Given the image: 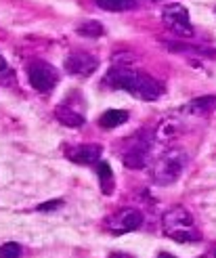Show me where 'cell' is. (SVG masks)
<instances>
[{
    "label": "cell",
    "mask_w": 216,
    "mask_h": 258,
    "mask_svg": "<svg viewBox=\"0 0 216 258\" xmlns=\"http://www.w3.org/2000/svg\"><path fill=\"white\" fill-rule=\"evenodd\" d=\"M107 84L113 88H122L126 93H130L143 101H156L162 97L164 93V86L160 80L151 78V76L132 70V68H126V66H118L113 68L107 74Z\"/></svg>",
    "instance_id": "1"
},
{
    "label": "cell",
    "mask_w": 216,
    "mask_h": 258,
    "mask_svg": "<svg viewBox=\"0 0 216 258\" xmlns=\"http://www.w3.org/2000/svg\"><path fill=\"white\" fill-rule=\"evenodd\" d=\"M183 168H185V153L179 149H170L158 158L154 168H151V176H154L158 185H170L181 176Z\"/></svg>",
    "instance_id": "2"
},
{
    "label": "cell",
    "mask_w": 216,
    "mask_h": 258,
    "mask_svg": "<svg viewBox=\"0 0 216 258\" xmlns=\"http://www.w3.org/2000/svg\"><path fill=\"white\" fill-rule=\"evenodd\" d=\"M162 19L174 34H179L183 38L193 36V25H191V21H189V11L183 5H179V3L168 5L162 13Z\"/></svg>",
    "instance_id": "3"
},
{
    "label": "cell",
    "mask_w": 216,
    "mask_h": 258,
    "mask_svg": "<svg viewBox=\"0 0 216 258\" xmlns=\"http://www.w3.org/2000/svg\"><path fill=\"white\" fill-rule=\"evenodd\" d=\"M28 78H30V84L40 90V93H48L50 88H55L59 76H57V70L50 66L46 61H32L30 68H28Z\"/></svg>",
    "instance_id": "4"
},
{
    "label": "cell",
    "mask_w": 216,
    "mask_h": 258,
    "mask_svg": "<svg viewBox=\"0 0 216 258\" xmlns=\"http://www.w3.org/2000/svg\"><path fill=\"white\" fill-rule=\"evenodd\" d=\"M147 158H149V141L143 135L132 137L122 151V162L126 164V168L141 170L145 168Z\"/></svg>",
    "instance_id": "5"
},
{
    "label": "cell",
    "mask_w": 216,
    "mask_h": 258,
    "mask_svg": "<svg viewBox=\"0 0 216 258\" xmlns=\"http://www.w3.org/2000/svg\"><path fill=\"white\" fill-rule=\"evenodd\" d=\"M143 225V214L134 208H124L111 218V229L116 233H126V231H134Z\"/></svg>",
    "instance_id": "6"
},
{
    "label": "cell",
    "mask_w": 216,
    "mask_h": 258,
    "mask_svg": "<svg viewBox=\"0 0 216 258\" xmlns=\"http://www.w3.org/2000/svg\"><path fill=\"white\" fill-rule=\"evenodd\" d=\"M65 70L74 76H91L97 70V59L88 53H71L65 59Z\"/></svg>",
    "instance_id": "7"
},
{
    "label": "cell",
    "mask_w": 216,
    "mask_h": 258,
    "mask_svg": "<svg viewBox=\"0 0 216 258\" xmlns=\"http://www.w3.org/2000/svg\"><path fill=\"white\" fill-rule=\"evenodd\" d=\"M101 153H103V147L91 143V145L71 147V149L65 151V156H67L74 164L84 166V164H95V162H99V160H101Z\"/></svg>",
    "instance_id": "8"
},
{
    "label": "cell",
    "mask_w": 216,
    "mask_h": 258,
    "mask_svg": "<svg viewBox=\"0 0 216 258\" xmlns=\"http://www.w3.org/2000/svg\"><path fill=\"white\" fill-rule=\"evenodd\" d=\"M187 227H193V216L185 208H181V206H174V208L168 210L166 216H164V229H166L168 235L179 229H187Z\"/></svg>",
    "instance_id": "9"
},
{
    "label": "cell",
    "mask_w": 216,
    "mask_h": 258,
    "mask_svg": "<svg viewBox=\"0 0 216 258\" xmlns=\"http://www.w3.org/2000/svg\"><path fill=\"white\" fill-rule=\"evenodd\" d=\"M214 109H216V97L208 95V97H197L193 101H189L187 105H183L181 111L187 113V115H206Z\"/></svg>",
    "instance_id": "10"
},
{
    "label": "cell",
    "mask_w": 216,
    "mask_h": 258,
    "mask_svg": "<svg viewBox=\"0 0 216 258\" xmlns=\"http://www.w3.org/2000/svg\"><path fill=\"white\" fill-rule=\"evenodd\" d=\"M55 118H57L63 126H69V128H78V126L84 124L82 113L74 111V109H69V107H65V105H61V107L55 109Z\"/></svg>",
    "instance_id": "11"
},
{
    "label": "cell",
    "mask_w": 216,
    "mask_h": 258,
    "mask_svg": "<svg viewBox=\"0 0 216 258\" xmlns=\"http://www.w3.org/2000/svg\"><path fill=\"white\" fill-rule=\"evenodd\" d=\"M128 120V113L124 109H107L103 115L99 118V126L101 128H118L120 124H124Z\"/></svg>",
    "instance_id": "12"
},
{
    "label": "cell",
    "mask_w": 216,
    "mask_h": 258,
    "mask_svg": "<svg viewBox=\"0 0 216 258\" xmlns=\"http://www.w3.org/2000/svg\"><path fill=\"white\" fill-rule=\"evenodd\" d=\"M99 183H101V191L109 196L113 191V172H111V166L107 162H101L99 164Z\"/></svg>",
    "instance_id": "13"
},
{
    "label": "cell",
    "mask_w": 216,
    "mask_h": 258,
    "mask_svg": "<svg viewBox=\"0 0 216 258\" xmlns=\"http://www.w3.org/2000/svg\"><path fill=\"white\" fill-rule=\"evenodd\" d=\"M97 5L105 11H111V13H120V11H130L134 9L138 3L136 0H97Z\"/></svg>",
    "instance_id": "14"
},
{
    "label": "cell",
    "mask_w": 216,
    "mask_h": 258,
    "mask_svg": "<svg viewBox=\"0 0 216 258\" xmlns=\"http://www.w3.org/2000/svg\"><path fill=\"white\" fill-rule=\"evenodd\" d=\"M156 139L158 141H170L172 137L179 135V124H176L174 120H164L158 128H156Z\"/></svg>",
    "instance_id": "15"
},
{
    "label": "cell",
    "mask_w": 216,
    "mask_h": 258,
    "mask_svg": "<svg viewBox=\"0 0 216 258\" xmlns=\"http://www.w3.org/2000/svg\"><path fill=\"white\" fill-rule=\"evenodd\" d=\"M78 34L86 36V38H99L105 34V28H103V23H99V21H84L78 25Z\"/></svg>",
    "instance_id": "16"
},
{
    "label": "cell",
    "mask_w": 216,
    "mask_h": 258,
    "mask_svg": "<svg viewBox=\"0 0 216 258\" xmlns=\"http://www.w3.org/2000/svg\"><path fill=\"white\" fill-rule=\"evenodd\" d=\"M170 237L176 241H199L201 235L193 227H187V229H179V231H174V233H170Z\"/></svg>",
    "instance_id": "17"
},
{
    "label": "cell",
    "mask_w": 216,
    "mask_h": 258,
    "mask_svg": "<svg viewBox=\"0 0 216 258\" xmlns=\"http://www.w3.org/2000/svg\"><path fill=\"white\" fill-rule=\"evenodd\" d=\"M21 256V246L15 241H7L0 246V258H19Z\"/></svg>",
    "instance_id": "18"
},
{
    "label": "cell",
    "mask_w": 216,
    "mask_h": 258,
    "mask_svg": "<svg viewBox=\"0 0 216 258\" xmlns=\"http://www.w3.org/2000/svg\"><path fill=\"white\" fill-rule=\"evenodd\" d=\"M61 204H63L61 200H55V202H46V204H40V206H38V210H40V212H48V210H55V208H59Z\"/></svg>",
    "instance_id": "19"
},
{
    "label": "cell",
    "mask_w": 216,
    "mask_h": 258,
    "mask_svg": "<svg viewBox=\"0 0 216 258\" xmlns=\"http://www.w3.org/2000/svg\"><path fill=\"white\" fill-rule=\"evenodd\" d=\"M7 70V61H5V57L3 55H0V74H3Z\"/></svg>",
    "instance_id": "20"
},
{
    "label": "cell",
    "mask_w": 216,
    "mask_h": 258,
    "mask_svg": "<svg viewBox=\"0 0 216 258\" xmlns=\"http://www.w3.org/2000/svg\"><path fill=\"white\" fill-rule=\"evenodd\" d=\"M160 258H174V256H170V254H160Z\"/></svg>",
    "instance_id": "21"
}]
</instances>
